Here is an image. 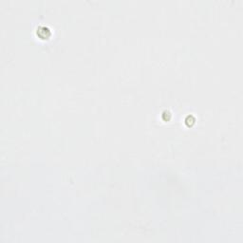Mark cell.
I'll use <instances>...</instances> for the list:
<instances>
[{
	"mask_svg": "<svg viewBox=\"0 0 243 243\" xmlns=\"http://www.w3.org/2000/svg\"><path fill=\"white\" fill-rule=\"evenodd\" d=\"M37 34L42 38V39H47L50 35V32L49 30V29L47 28H44V27H41L37 30Z\"/></svg>",
	"mask_w": 243,
	"mask_h": 243,
	"instance_id": "cell-1",
	"label": "cell"
}]
</instances>
